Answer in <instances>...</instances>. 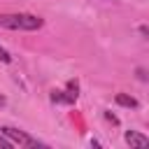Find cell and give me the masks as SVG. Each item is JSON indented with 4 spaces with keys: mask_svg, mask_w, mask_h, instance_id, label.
Masks as SVG:
<instances>
[{
    "mask_svg": "<svg viewBox=\"0 0 149 149\" xmlns=\"http://www.w3.org/2000/svg\"><path fill=\"white\" fill-rule=\"evenodd\" d=\"M0 26L7 30H40L44 26V19L28 12H14V14H0Z\"/></svg>",
    "mask_w": 149,
    "mask_h": 149,
    "instance_id": "1",
    "label": "cell"
},
{
    "mask_svg": "<svg viewBox=\"0 0 149 149\" xmlns=\"http://www.w3.org/2000/svg\"><path fill=\"white\" fill-rule=\"evenodd\" d=\"M0 133H2V135L12 142V144H19V147H28V149H33V147H47L42 140H37V137L28 135L26 130L12 128V126H2V128H0Z\"/></svg>",
    "mask_w": 149,
    "mask_h": 149,
    "instance_id": "2",
    "label": "cell"
},
{
    "mask_svg": "<svg viewBox=\"0 0 149 149\" xmlns=\"http://www.w3.org/2000/svg\"><path fill=\"white\" fill-rule=\"evenodd\" d=\"M77 91H79V84L72 79V81H68V88H65V91H54V93H51V100H54V102L72 105V102L77 100V95H79Z\"/></svg>",
    "mask_w": 149,
    "mask_h": 149,
    "instance_id": "3",
    "label": "cell"
},
{
    "mask_svg": "<svg viewBox=\"0 0 149 149\" xmlns=\"http://www.w3.org/2000/svg\"><path fill=\"white\" fill-rule=\"evenodd\" d=\"M123 140H126V144H130L135 149H147L149 147V137L142 135V133H137V130H126Z\"/></svg>",
    "mask_w": 149,
    "mask_h": 149,
    "instance_id": "4",
    "label": "cell"
},
{
    "mask_svg": "<svg viewBox=\"0 0 149 149\" xmlns=\"http://www.w3.org/2000/svg\"><path fill=\"white\" fill-rule=\"evenodd\" d=\"M116 105L121 107H137V100L133 95H126V93H116Z\"/></svg>",
    "mask_w": 149,
    "mask_h": 149,
    "instance_id": "5",
    "label": "cell"
},
{
    "mask_svg": "<svg viewBox=\"0 0 149 149\" xmlns=\"http://www.w3.org/2000/svg\"><path fill=\"white\" fill-rule=\"evenodd\" d=\"M0 63H12V56L5 47H0Z\"/></svg>",
    "mask_w": 149,
    "mask_h": 149,
    "instance_id": "6",
    "label": "cell"
},
{
    "mask_svg": "<svg viewBox=\"0 0 149 149\" xmlns=\"http://www.w3.org/2000/svg\"><path fill=\"white\" fill-rule=\"evenodd\" d=\"M12 147H14V144H12V142H9V140L0 133V149H12Z\"/></svg>",
    "mask_w": 149,
    "mask_h": 149,
    "instance_id": "7",
    "label": "cell"
},
{
    "mask_svg": "<svg viewBox=\"0 0 149 149\" xmlns=\"http://www.w3.org/2000/svg\"><path fill=\"white\" fill-rule=\"evenodd\" d=\"M140 33H142V35L149 40V28H147V26H140Z\"/></svg>",
    "mask_w": 149,
    "mask_h": 149,
    "instance_id": "8",
    "label": "cell"
}]
</instances>
